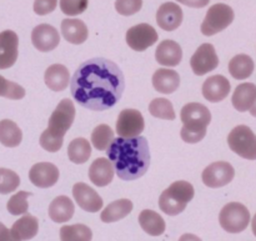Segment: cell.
<instances>
[{
	"mask_svg": "<svg viewBox=\"0 0 256 241\" xmlns=\"http://www.w3.org/2000/svg\"><path fill=\"white\" fill-rule=\"evenodd\" d=\"M156 30L149 24H138L126 32V42L135 52H144L158 42Z\"/></svg>",
	"mask_w": 256,
	"mask_h": 241,
	"instance_id": "12",
	"label": "cell"
},
{
	"mask_svg": "<svg viewBox=\"0 0 256 241\" xmlns=\"http://www.w3.org/2000/svg\"><path fill=\"white\" fill-rule=\"evenodd\" d=\"M62 34L70 44L80 45L86 42L89 36V30L82 20L64 19L62 22Z\"/></svg>",
	"mask_w": 256,
	"mask_h": 241,
	"instance_id": "22",
	"label": "cell"
},
{
	"mask_svg": "<svg viewBox=\"0 0 256 241\" xmlns=\"http://www.w3.org/2000/svg\"><path fill=\"white\" fill-rule=\"evenodd\" d=\"M58 5V0H35L34 12L38 15H48L55 10Z\"/></svg>",
	"mask_w": 256,
	"mask_h": 241,
	"instance_id": "40",
	"label": "cell"
},
{
	"mask_svg": "<svg viewBox=\"0 0 256 241\" xmlns=\"http://www.w3.org/2000/svg\"><path fill=\"white\" fill-rule=\"evenodd\" d=\"M114 168L106 158H98L89 168V179L95 186L104 188L114 179Z\"/></svg>",
	"mask_w": 256,
	"mask_h": 241,
	"instance_id": "20",
	"label": "cell"
},
{
	"mask_svg": "<svg viewBox=\"0 0 256 241\" xmlns=\"http://www.w3.org/2000/svg\"><path fill=\"white\" fill-rule=\"evenodd\" d=\"M254 60L246 54H239L232 58L229 62V72L234 79H248L254 72Z\"/></svg>",
	"mask_w": 256,
	"mask_h": 241,
	"instance_id": "29",
	"label": "cell"
},
{
	"mask_svg": "<svg viewBox=\"0 0 256 241\" xmlns=\"http://www.w3.org/2000/svg\"><path fill=\"white\" fill-rule=\"evenodd\" d=\"M92 155V145L84 138H76L68 146V158L74 164H85Z\"/></svg>",
	"mask_w": 256,
	"mask_h": 241,
	"instance_id": "31",
	"label": "cell"
},
{
	"mask_svg": "<svg viewBox=\"0 0 256 241\" xmlns=\"http://www.w3.org/2000/svg\"><path fill=\"white\" fill-rule=\"evenodd\" d=\"M46 86L52 92H62L70 82L69 70L62 64H52L46 69L44 75Z\"/></svg>",
	"mask_w": 256,
	"mask_h": 241,
	"instance_id": "23",
	"label": "cell"
},
{
	"mask_svg": "<svg viewBox=\"0 0 256 241\" xmlns=\"http://www.w3.org/2000/svg\"><path fill=\"white\" fill-rule=\"evenodd\" d=\"M142 6V0H115V9L120 15L130 16L140 12Z\"/></svg>",
	"mask_w": 256,
	"mask_h": 241,
	"instance_id": "39",
	"label": "cell"
},
{
	"mask_svg": "<svg viewBox=\"0 0 256 241\" xmlns=\"http://www.w3.org/2000/svg\"><path fill=\"white\" fill-rule=\"evenodd\" d=\"M256 100V85L252 82H244V84L238 85L232 94V106L238 112H245L250 110L252 104Z\"/></svg>",
	"mask_w": 256,
	"mask_h": 241,
	"instance_id": "26",
	"label": "cell"
},
{
	"mask_svg": "<svg viewBox=\"0 0 256 241\" xmlns=\"http://www.w3.org/2000/svg\"><path fill=\"white\" fill-rule=\"evenodd\" d=\"M234 18L235 14L232 6L222 4V2L214 4L208 10L200 30L205 36H212V35L226 29L234 22Z\"/></svg>",
	"mask_w": 256,
	"mask_h": 241,
	"instance_id": "7",
	"label": "cell"
},
{
	"mask_svg": "<svg viewBox=\"0 0 256 241\" xmlns=\"http://www.w3.org/2000/svg\"><path fill=\"white\" fill-rule=\"evenodd\" d=\"M32 196V192H18L16 194L12 195L6 204L8 212L14 216L18 215L28 214L29 204H28V198Z\"/></svg>",
	"mask_w": 256,
	"mask_h": 241,
	"instance_id": "35",
	"label": "cell"
},
{
	"mask_svg": "<svg viewBox=\"0 0 256 241\" xmlns=\"http://www.w3.org/2000/svg\"><path fill=\"white\" fill-rule=\"evenodd\" d=\"M0 96L10 100H20L25 96V89L22 85L6 80L0 75Z\"/></svg>",
	"mask_w": 256,
	"mask_h": 241,
	"instance_id": "37",
	"label": "cell"
},
{
	"mask_svg": "<svg viewBox=\"0 0 256 241\" xmlns=\"http://www.w3.org/2000/svg\"><path fill=\"white\" fill-rule=\"evenodd\" d=\"M139 224L150 236H160L166 229L164 219L154 210H142L139 215Z\"/></svg>",
	"mask_w": 256,
	"mask_h": 241,
	"instance_id": "28",
	"label": "cell"
},
{
	"mask_svg": "<svg viewBox=\"0 0 256 241\" xmlns=\"http://www.w3.org/2000/svg\"><path fill=\"white\" fill-rule=\"evenodd\" d=\"M19 38L12 30L0 32V70L12 68L16 62Z\"/></svg>",
	"mask_w": 256,
	"mask_h": 241,
	"instance_id": "14",
	"label": "cell"
},
{
	"mask_svg": "<svg viewBox=\"0 0 256 241\" xmlns=\"http://www.w3.org/2000/svg\"><path fill=\"white\" fill-rule=\"evenodd\" d=\"M235 176V170L232 165L228 162H216L205 168L202 172V182L208 188L218 189L230 184Z\"/></svg>",
	"mask_w": 256,
	"mask_h": 241,
	"instance_id": "10",
	"label": "cell"
},
{
	"mask_svg": "<svg viewBox=\"0 0 256 241\" xmlns=\"http://www.w3.org/2000/svg\"><path fill=\"white\" fill-rule=\"evenodd\" d=\"M228 144L232 152L248 160H256V135L246 125H238L230 132Z\"/></svg>",
	"mask_w": 256,
	"mask_h": 241,
	"instance_id": "8",
	"label": "cell"
},
{
	"mask_svg": "<svg viewBox=\"0 0 256 241\" xmlns=\"http://www.w3.org/2000/svg\"><path fill=\"white\" fill-rule=\"evenodd\" d=\"M72 196L79 208L88 212H98L104 206V202L100 195L85 182H76L74 185Z\"/></svg>",
	"mask_w": 256,
	"mask_h": 241,
	"instance_id": "13",
	"label": "cell"
},
{
	"mask_svg": "<svg viewBox=\"0 0 256 241\" xmlns=\"http://www.w3.org/2000/svg\"><path fill=\"white\" fill-rule=\"evenodd\" d=\"M92 232L84 224L64 225L60 229V241H92Z\"/></svg>",
	"mask_w": 256,
	"mask_h": 241,
	"instance_id": "32",
	"label": "cell"
},
{
	"mask_svg": "<svg viewBox=\"0 0 256 241\" xmlns=\"http://www.w3.org/2000/svg\"><path fill=\"white\" fill-rule=\"evenodd\" d=\"M155 59L162 66H176L182 59V46L174 40H164L158 45L155 50Z\"/></svg>",
	"mask_w": 256,
	"mask_h": 241,
	"instance_id": "19",
	"label": "cell"
},
{
	"mask_svg": "<svg viewBox=\"0 0 256 241\" xmlns=\"http://www.w3.org/2000/svg\"><path fill=\"white\" fill-rule=\"evenodd\" d=\"M106 154L118 178L125 182L139 179L150 166L149 142L144 136L114 138Z\"/></svg>",
	"mask_w": 256,
	"mask_h": 241,
	"instance_id": "2",
	"label": "cell"
},
{
	"mask_svg": "<svg viewBox=\"0 0 256 241\" xmlns=\"http://www.w3.org/2000/svg\"><path fill=\"white\" fill-rule=\"evenodd\" d=\"M145 122L139 110L124 109L116 120V132L120 138L132 139L140 136L144 132Z\"/></svg>",
	"mask_w": 256,
	"mask_h": 241,
	"instance_id": "9",
	"label": "cell"
},
{
	"mask_svg": "<svg viewBox=\"0 0 256 241\" xmlns=\"http://www.w3.org/2000/svg\"><path fill=\"white\" fill-rule=\"evenodd\" d=\"M252 234L256 236V214L252 218Z\"/></svg>",
	"mask_w": 256,
	"mask_h": 241,
	"instance_id": "44",
	"label": "cell"
},
{
	"mask_svg": "<svg viewBox=\"0 0 256 241\" xmlns=\"http://www.w3.org/2000/svg\"><path fill=\"white\" fill-rule=\"evenodd\" d=\"M184 124L180 136L188 144H196L206 135L208 126L212 122V112L205 105L200 102H189L180 112Z\"/></svg>",
	"mask_w": 256,
	"mask_h": 241,
	"instance_id": "4",
	"label": "cell"
},
{
	"mask_svg": "<svg viewBox=\"0 0 256 241\" xmlns=\"http://www.w3.org/2000/svg\"><path fill=\"white\" fill-rule=\"evenodd\" d=\"M22 140V132L12 120H0V142L6 148H16Z\"/></svg>",
	"mask_w": 256,
	"mask_h": 241,
	"instance_id": "30",
	"label": "cell"
},
{
	"mask_svg": "<svg viewBox=\"0 0 256 241\" xmlns=\"http://www.w3.org/2000/svg\"><path fill=\"white\" fill-rule=\"evenodd\" d=\"M0 241H18L12 238L10 230L2 222H0Z\"/></svg>",
	"mask_w": 256,
	"mask_h": 241,
	"instance_id": "42",
	"label": "cell"
},
{
	"mask_svg": "<svg viewBox=\"0 0 256 241\" xmlns=\"http://www.w3.org/2000/svg\"><path fill=\"white\" fill-rule=\"evenodd\" d=\"M132 212V202L129 199H120L116 202H112L108 205L100 214V219L102 222H119V220L126 218Z\"/></svg>",
	"mask_w": 256,
	"mask_h": 241,
	"instance_id": "27",
	"label": "cell"
},
{
	"mask_svg": "<svg viewBox=\"0 0 256 241\" xmlns=\"http://www.w3.org/2000/svg\"><path fill=\"white\" fill-rule=\"evenodd\" d=\"M219 222L229 234H239L249 225L250 212L248 208L240 202H229L220 212Z\"/></svg>",
	"mask_w": 256,
	"mask_h": 241,
	"instance_id": "6",
	"label": "cell"
},
{
	"mask_svg": "<svg viewBox=\"0 0 256 241\" xmlns=\"http://www.w3.org/2000/svg\"><path fill=\"white\" fill-rule=\"evenodd\" d=\"M32 42L39 52H48L59 45L60 35L52 25L40 24L32 29Z\"/></svg>",
	"mask_w": 256,
	"mask_h": 241,
	"instance_id": "16",
	"label": "cell"
},
{
	"mask_svg": "<svg viewBox=\"0 0 256 241\" xmlns=\"http://www.w3.org/2000/svg\"><path fill=\"white\" fill-rule=\"evenodd\" d=\"M195 195L194 186L190 182L179 180L175 182L162 192L159 198V208L169 216H176L182 214L188 202L192 200Z\"/></svg>",
	"mask_w": 256,
	"mask_h": 241,
	"instance_id": "5",
	"label": "cell"
},
{
	"mask_svg": "<svg viewBox=\"0 0 256 241\" xmlns=\"http://www.w3.org/2000/svg\"><path fill=\"white\" fill-rule=\"evenodd\" d=\"M218 65H219V58L215 52L214 45L209 42L200 45L190 59V66L198 76H202L212 72L216 69Z\"/></svg>",
	"mask_w": 256,
	"mask_h": 241,
	"instance_id": "11",
	"label": "cell"
},
{
	"mask_svg": "<svg viewBox=\"0 0 256 241\" xmlns=\"http://www.w3.org/2000/svg\"><path fill=\"white\" fill-rule=\"evenodd\" d=\"M152 86L162 94H172L180 86V76L172 69H158L152 75Z\"/></svg>",
	"mask_w": 256,
	"mask_h": 241,
	"instance_id": "21",
	"label": "cell"
},
{
	"mask_svg": "<svg viewBox=\"0 0 256 241\" xmlns=\"http://www.w3.org/2000/svg\"><path fill=\"white\" fill-rule=\"evenodd\" d=\"M230 90V82L224 75H214L208 78L202 84V96L210 102H219L228 98Z\"/></svg>",
	"mask_w": 256,
	"mask_h": 241,
	"instance_id": "18",
	"label": "cell"
},
{
	"mask_svg": "<svg viewBox=\"0 0 256 241\" xmlns=\"http://www.w3.org/2000/svg\"><path fill=\"white\" fill-rule=\"evenodd\" d=\"M179 241H202V239L194 234H184L180 236Z\"/></svg>",
	"mask_w": 256,
	"mask_h": 241,
	"instance_id": "43",
	"label": "cell"
},
{
	"mask_svg": "<svg viewBox=\"0 0 256 241\" xmlns=\"http://www.w3.org/2000/svg\"><path fill=\"white\" fill-rule=\"evenodd\" d=\"M249 112H250V114L252 115V116L256 118V100H255V102H254V104H252V106L250 108V110H249Z\"/></svg>",
	"mask_w": 256,
	"mask_h": 241,
	"instance_id": "45",
	"label": "cell"
},
{
	"mask_svg": "<svg viewBox=\"0 0 256 241\" xmlns=\"http://www.w3.org/2000/svg\"><path fill=\"white\" fill-rule=\"evenodd\" d=\"M149 112L152 116L158 119L174 120L176 118L172 102L164 98H158L152 100L149 105Z\"/></svg>",
	"mask_w": 256,
	"mask_h": 241,
	"instance_id": "34",
	"label": "cell"
},
{
	"mask_svg": "<svg viewBox=\"0 0 256 241\" xmlns=\"http://www.w3.org/2000/svg\"><path fill=\"white\" fill-rule=\"evenodd\" d=\"M74 102L70 99H64L58 104L52 116L49 118L48 129L40 135V145L49 152H56L62 149L64 136L72 128L75 119Z\"/></svg>",
	"mask_w": 256,
	"mask_h": 241,
	"instance_id": "3",
	"label": "cell"
},
{
	"mask_svg": "<svg viewBox=\"0 0 256 241\" xmlns=\"http://www.w3.org/2000/svg\"><path fill=\"white\" fill-rule=\"evenodd\" d=\"M176 2L190 8H204L209 4L210 0H176Z\"/></svg>",
	"mask_w": 256,
	"mask_h": 241,
	"instance_id": "41",
	"label": "cell"
},
{
	"mask_svg": "<svg viewBox=\"0 0 256 241\" xmlns=\"http://www.w3.org/2000/svg\"><path fill=\"white\" fill-rule=\"evenodd\" d=\"M20 185V178L15 172L0 168V194H10Z\"/></svg>",
	"mask_w": 256,
	"mask_h": 241,
	"instance_id": "36",
	"label": "cell"
},
{
	"mask_svg": "<svg viewBox=\"0 0 256 241\" xmlns=\"http://www.w3.org/2000/svg\"><path fill=\"white\" fill-rule=\"evenodd\" d=\"M75 212L74 202L72 199L65 195L58 196L50 202L49 205V218L54 222L62 224V222H69Z\"/></svg>",
	"mask_w": 256,
	"mask_h": 241,
	"instance_id": "25",
	"label": "cell"
},
{
	"mask_svg": "<svg viewBox=\"0 0 256 241\" xmlns=\"http://www.w3.org/2000/svg\"><path fill=\"white\" fill-rule=\"evenodd\" d=\"M182 10L178 4L172 2L160 5L156 12V22L165 32H174L182 22Z\"/></svg>",
	"mask_w": 256,
	"mask_h": 241,
	"instance_id": "17",
	"label": "cell"
},
{
	"mask_svg": "<svg viewBox=\"0 0 256 241\" xmlns=\"http://www.w3.org/2000/svg\"><path fill=\"white\" fill-rule=\"evenodd\" d=\"M125 89L122 69L112 60L94 58L80 64L70 80V92L78 104L104 112L118 104Z\"/></svg>",
	"mask_w": 256,
	"mask_h": 241,
	"instance_id": "1",
	"label": "cell"
},
{
	"mask_svg": "<svg viewBox=\"0 0 256 241\" xmlns=\"http://www.w3.org/2000/svg\"><path fill=\"white\" fill-rule=\"evenodd\" d=\"M114 140V132L106 124H100L92 130V144L99 152H105Z\"/></svg>",
	"mask_w": 256,
	"mask_h": 241,
	"instance_id": "33",
	"label": "cell"
},
{
	"mask_svg": "<svg viewBox=\"0 0 256 241\" xmlns=\"http://www.w3.org/2000/svg\"><path fill=\"white\" fill-rule=\"evenodd\" d=\"M59 176V169L52 162H38L29 172V180L32 184L42 189L54 186Z\"/></svg>",
	"mask_w": 256,
	"mask_h": 241,
	"instance_id": "15",
	"label": "cell"
},
{
	"mask_svg": "<svg viewBox=\"0 0 256 241\" xmlns=\"http://www.w3.org/2000/svg\"><path fill=\"white\" fill-rule=\"evenodd\" d=\"M38 232H39V222L36 218L30 214H25L24 216L20 218L10 229L12 238L18 241L32 240V238L36 236Z\"/></svg>",
	"mask_w": 256,
	"mask_h": 241,
	"instance_id": "24",
	"label": "cell"
},
{
	"mask_svg": "<svg viewBox=\"0 0 256 241\" xmlns=\"http://www.w3.org/2000/svg\"><path fill=\"white\" fill-rule=\"evenodd\" d=\"M89 0H60V9L68 16H76L88 9Z\"/></svg>",
	"mask_w": 256,
	"mask_h": 241,
	"instance_id": "38",
	"label": "cell"
}]
</instances>
